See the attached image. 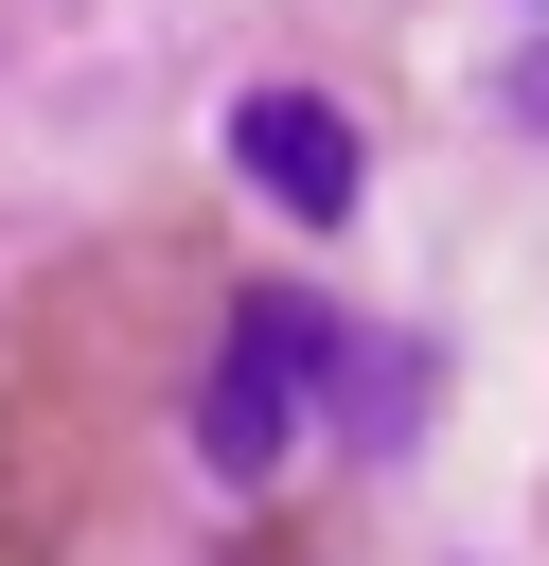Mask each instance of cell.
Masks as SVG:
<instances>
[{"mask_svg": "<svg viewBox=\"0 0 549 566\" xmlns=\"http://www.w3.org/2000/svg\"><path fill=\"white\" fill-rule=\"evenodd\" d=\"M319 301H248L230 318V354H213V389H195V460L213 478H266L283 460V424H301V389H319Z\"/></svg>", "mask_w": 549, "mask_h": 566, "instance_id": "cell-1", "label": "cell"}, {"mask_svg": "<svg viewBox=\"0 0 549 566\" xmlns=\"http://www.w3.org/2000/svg\"><path fill=\"white\" fill-rule=\"evenodd\" d=\"M230 159H248L301 230H336V212H354V177H372V159H354V124H336L319 88H248V106H230Z\"/></svg>", "mask_w": 549, "mask_h": 566, "instance_id": "cell-2", "label": "cell"}, {"mask_svg": "<svg viewBox=\"0 0 549 566\" xmlns=\"http://www.w3.org/2000/svg\"><path fill=\"white\" fill-rule=\"evenodd\" d=\"M514 106H531V124H549V53H531V71H514Z\"/></svg>", "mask_w": 549, "mask_h": 566, "instance_id": "cell-3", "label": "cell"}]
</instances>
